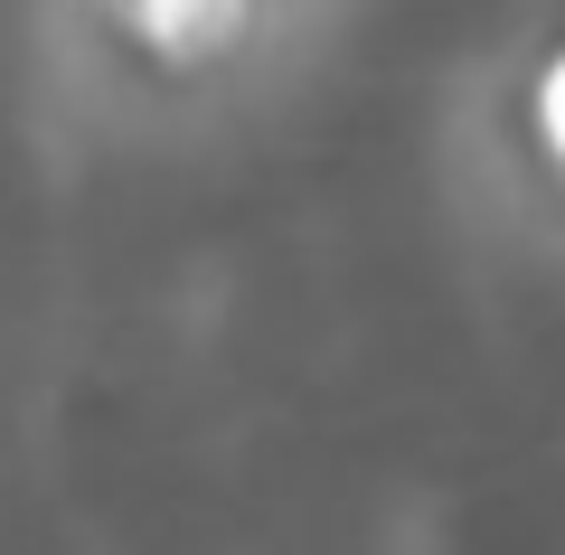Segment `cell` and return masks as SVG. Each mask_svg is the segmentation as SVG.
I'll list each match as a JSON object with an SVG mask.
<instances>
[{
    "mask_svg": "<svg viewBox=\"0 0 565 555\" xmlns=\"http://www.w3.org/2000/svg\"><path fill=\"white\" fill-rule=\"evenodd\" d=\"M537 141H546V160L565 170V57L546 66V85H537Z\"/></svg>",
    "mask_w": 565,
    "mask_h": 555,
    "instance_id": "1",
    "label": "cell"
}]
</instances>
